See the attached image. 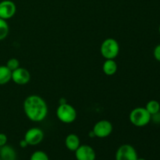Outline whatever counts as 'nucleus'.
<instances>
[{"mask_svg":"<svg viewBox=\"0 0 160 160\" xmlns=\"http://www.w3.org/2000/svg\"><path fill=\"white\" fill-rule=\"evenodd\" d=\"M77 160H95L96 154L92 147L88 145H81L75 151Z\"/></svg>","mask_w":160,"mask_h":160,"instance_id":"obj_10","label":"nucleus"},{"mask_svg":"<svg viewBox=\"0 0 160 160\" xmlns=\"http://www.w3.org/2000/svg\"><path fill=\"white\" fill-rule=\"evenodd\" d=\"M112 130H113V127L110 121L106 120H102L97 122L94 125L92 131L96 138H104L112 134Z\"/></svg>","mask_w":160,"mask_h":160,"instance_id":"obj_5","label":"nucleus"},{"mask_svg":"<svg viewBox=\"0 0 160 160\" xmlns=\"http://www.w3.org/2000/svg\"><path fill=\"white\" fill-rule=\"evenodd\" d=\"M137 151L131 145L125 144L119 147L116 152V160H137Z\"/></svg>","mask_w":160,"mask_h":160,"instance_id":"obj_6","label":"nucleus"},{"mask_svg":"<svg viewBox=\"0 0 160 160\" xmlns=\"http://www.w3.org/2000/svg\"><path fill=\"white\" fill-rule=\"evenodd\" d=\"M16 150L7 144L0 148V159L2 160H17Z\"/></svg>","mask_w":160,"mask_h":160,"instance_id":"obj_11","label":"nucleus"},{"mask_svg":"<svg viewBox=\"0 0 160 160\" xmlns=\"http://www.w3.org/2000/svg\"><path fill=\"white\" fill-rule=\"evenodd\" d=\"M26 117L33 122H41L46 118L48 108L43 98L37 95H31L25 98L23 104Z\"/></svg>","mask_w":160,"mask_h":160,"instance_id":"obj_1","label":"nucleus"},{"mask_svg":"<svg viewBox=\"0 0 160 160\" xmlns=\"http://www.w3.org/2000/svg\"><path fill=\"white\" fill-rule=\"evenodd\" d=\"M151 120H152L155 123H160V112H157L156 114H153L151 117Z\"/></svg>","mask_w":160,"mask_h":160,"instance_id":"obj_21","label":"nucleus"},{"mask_svg":"<svg viewBox=\"0 0 160 160\" xmlns=\"http://www.w3.org/2000/svg\"><path fill=\"white\" fill-rule=\"evenodd\" d=\"M137 160H146V159H143V158H138Z\"/></svg>","mask_w":160,"mask_h":160,"instance_id":"obj_25","label":"nucleus"},{"mask_svg":"<svg viewBox=\"0 0 160 160\" xmlns=\"http://www.w3.org/2000/svg\"><path fill=\"white\" fill-rule=\"evenodd\" d=\"M11 80L18 85H24L31 80V73L26 68L20 67L12 71Z\"/></svg>","mask_w":160,"mask_h":160,"instance_id":"obj_9","label":"nucleus"},{"mask_svg":"<svg viewBox=\"0 0 160 160\" xmlns=\"http://www.w3.org/2000/svg\"><path fill=\"white\" fill-rule=\"evenodd\" d=\"M9 27L6 20L0 18V41L6 38L9 34Z\"/></svg>","mask_w":160,"mask_h":160,"instance_id":"obj_16","label":"nucleus"},{"mask_svg":"<svg viewBox=\"0 0 160 160\" xmlns=\"http://www.w3.org/2000/svg\"><path fill=\"white\" fill-rule=\"evenodd\" d=\"M151 114L145 108L137 107L133 109L129 116L131 123L134 126L142 128L146 126L151 121Z\"/></svg>","mask_w":160,"mask_h":160,"instance_id":"obj_2","label":"nucleus"},{"mask_svg":"<svg viewBox=\"0 0 160 160\" xmlns=\"http://www.w3.org/2000/svg\"><path fill=\"white\" fill-rule=\"evenodd\" d=\"M154 56L156 60L160 62V45H157L154 49Z\"/></svg>","mask_w":160,"mask_h":160,"instance_id":"obj_20","label":"nucleus"},{"mask_svg":"<svg viewBox=\"0 0 160 160\" xmlns=\"http://www.w3.org/2000/svg\"><path fill=\"white\" fill-rule=\"evenodd\" d=\"M0 160H2V159H0Z\"/></svg>","mask_w":160,"mask_h":160,"instance_id":"obj_27","label":"nucleus"},{"mask_svg":"<svg viewBox=\"0 0 160 160\" xmlns=\"http://www.w3.org/2000/svg\"><path fill=\"white\" fill-rule=\"evenodd\" d=\"M118 69L117 62L114 59H106L102 65V70L107 76H112L115 74Z\"/></svg>","mask_w":160,"mask_h":160,"instance_id":"obj_13","label":"nucleus"},{"mask_svg":"<svg viewBox=\"0 0 160 160\" xmlns=\"http://www.w3.org/2000/svg\"><path fill=\"white\" fill-rule=\"evenodd\" d=\"M20 146L21 147V148H27V147L28 146V142H27L26 141L24 140V139H22V140L20 142Z\"/></svg>","mask_w":160,"mask_h":160,"instance_id":"obj_22","label":"nucleus"},{"mask_svg":"<svg viewBox=\"0 0 160 160\" xmlns=\"http://www.w3.org/2000/svg\"><path fill=\"white\" fill-rule=\"evenodd\" d=\"M24 139L28 145H37L40 144L44 139V132L39 128H31L25 133Z\"/></svg>","mask_w":160,"mask_h":160,"instance_id":"obj_7","label":"nucleus"},{"mask_svg":"<svg viewBox=\"0 0 160 160\" xmlns=\"http://www.w3.org/2000/svg\"><path fill=\"white\" fill-rule=\"evenodd\" d=\"M6 67L11 70V71H13L16 69H17L18 67H20V62L16 58H11L6 62Z\"/></svg>","mask_w":160,"mask_h":160,"instance_id":"obj_18","label":"nucleus"},{"mask_svg":"<svg viewBox=\"0 0 160 160\" xmlns=\"http://www.w3.org/2000/svg\"><path fill=\"white\" fill-rule=\"evenodd\" d=\"M89 137H90V138H95V134H94L93 131H91L90 132H89Z\"/></svg>","mask_w":160,"mask_h":160,"instance_id":"obj_24","label":"nucleus"},{"mask_svg":"<svg viewBox=\"0 0 160 160\" xmlns=\"http://www.w3.org/2000/svg\"><path fill=\"white\" fill-rule=\"evenodd\" d=\"M77 111L73 106L69 103L60 104L56 109V117L64 123H71L77 119Z\"/></svg>","mask_w":160,"mask_h":160,"instance_id":"obj_4","label":"nucleus"},{"mask_svg":"<svg viewBox=\"0 0 160 160\" xmlns=\"http://www.w3.org/2000/svg\"><path fill=\"white\" fill-rule=\"evenodd\" d=\"M67 101L66 100L65 98H61L59 100V105L60 104H64V103H67Z\"/></svg>","mask_w":160,"mask_h":160,"instance_id":"obj_23","label":"nucleus"},{"mask_svg":"<svg viewBox=\"0 0 160 160\" xmlns=\"http://www.w3.org/2000/svg\"><path fill=\"white\" fill-rule=\"evenodd\" d=\"M17 12L16 4L11 0H3L0 2V18L3 20L11 19Z\"/></svg>","mask_w":160,"mask_h":160,"instance_id":"obj_8","label":"nucleus"},{"mask_svg":"<svg viewBox=\"0 0 160 160\" xmlns=\"http://www.w3.org/2000/svg\"><path fill=\"white\" fill-rule=\"evenodd\" d=\"M65 145L71 152H75L81 145V141L79 137L75 134H70L65 139Z\"/></svg>","mask_w":160,"mask_h":160,"instance_id":"obj_12","label":"nucleus"},{"mask_svg":"<svg viewBox=\"0 0 160 160\" xmlns=\"http://www.w3.org/2000/svg\"><path fill=\"white\" fill-rule=\"evenodd\" d=\"M12 71L6 65H0V85H4L11 81Z\"/></svg>","mask_w":160,"mask_h":160,"instance_id":"obj_14","label":"nucleus"},{"mask_svg":"<svg viewBox=\"0 0 160 160\" xmlns=\"http://www.w3.org/2000/svg\"><path fill=\"white\" fill-rule=\"evenodd\" d=\"M159 33H160V26H159Z\"/></svg>","mask_w":160,"mask_h":160,"instance_id":"obj_26","label":"nucleus"},{"mask_svg":"<svg viewBox=\"0 0 160 160\" xmlns=\"http://www.w3.org/2000/svg\"><path fill=\"white\" fill-rule=\"evenodd\" d=\"M100 52L102 57L106 59H114L120 52V45L116 39L109 38L102 42Z\"/></svg>","mask_w":160,"mask_h":160,"instance_id":"obj_3","label":"nucleus"},{"mask_svg":"<svg viewBox=\"0 0 160 160\" xmlns=\"http://www.w3.org/2000/svg\"><path fill=\"white\" fill-rule=\"evenodd\" d=\"M145 109H147L148 112L152 115L156 114L159 112L160 111V104L158 101L156 100H151L147 103Z\"/></svg>","mask_w":160,"mask_h":160,"instance_id":"obj_15","label":"nucleus"},{"mask_svg":"<svg viewBox=\"0 0 160 160\" xmlns=\"http://www.w3.org/2000/svg\"><path fill=\"white\" fill-rule=\"evenodd\" d=\"M8 138L7 136L5 134H2V133H0V148L2 146H4L5 145L7 144Z\"/></svg>","mask_w":160,"mask_h":160,"instance_id":"obj_19","label":"nucleus"},{"mask_svg":"<svg viewBox=\"0 0 160 160\" xmlns=\"http://www.w3.org/2000/svg\"><path fill=\"white\" fill-rule=\"evenodd\" d=\"M30 160H49V158L45 152L38 150L32 153Z\"/></svg>","mask_w":160,"mask_h":160,"instance_id":"obj_17","label":"nucleus"}]
</instances>
